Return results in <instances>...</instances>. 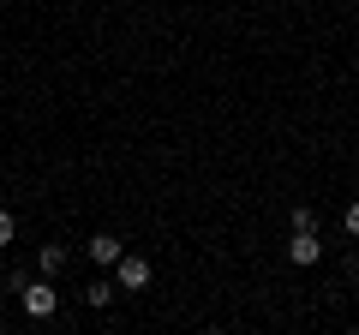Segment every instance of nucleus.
Listing matches in <instances>:
<instances>
[{"label":"nucleus","instance_id":"obj_7","mask_svg":"<svg viewBox=\"0 0 359 335\" xmlns=\"http://www.w3.org/2000/svg\"><path fill=\"white\" fill-rule=\"evenodd\" d=\"M13 233H18V216H13V210H0V245H13Z\"/></svg>","mask_w":359,"mask_h":335},{"label":"nucleus","instance_id":"obj_1","mask_svg":"<svg viewBox=\"0 0 359 335\" xmlns=\"http://www.w3.org/2000/svg\"><path fill=\"white\" fill-rule=\"evenodd\" d=\"M18 306H25V317L48 323L54 311H60V294H54V275H42V282H25V294H18Z\"/></svg>","mask_w":359,"mask_h":335},{"label":"nucleus","instance_id":"obj_6","mask_svg":"<svg viewBox=\"0 0 359 335\" xmlns=\"http://www.w3.org/2000/svg\"><path fill=\"white\" fill-rule=\"evenodd\" d=\"M114 294H120V282H90L84 287V306L90 311H108V306H114Z\"/></svg>","mask_w":359,"mask_h":335},{"label":"nucleus","instance_id":"obj_2","mask_svg":"<svg viewBox=\"0 0 359 335\" xmlns=\"http://www.w3.org/2000/svg\"><path fill=\"white\" fill-rule=\"evenodd\" d=\"M114 282H120V294H144V287H150V258H138V252H120Z\"/></svg>","mask_w":359,"mask_h":335},{"label":"nucleus","instance_id":"obj_8","mask_svg":"<svg viewBox=\"0 0 359 335\" xmlns=\"http://www.w3.org/2000/svg\"><path fill=\"white\" fill-rule=\"evenodd\" d=\"M341 228H347V233H353V240H359V198H353V204H347V216H341Z\"/></svg>","mask_w":359,"mask_h":335},{"label":"nucleus","instance_id":"obj_3","mask_svg":"<svg viewBox=\"0 0 359 335\" xmlns=\"http://www.w3.org/2000/svg\"><path fill=\"white\" fill-rule=\"evenodd\" d=\"M287 258H294L299 270L323 264V240H318V228H294V240H287Z\"/></svg>","mask_w":359,"mask_h":335},{"label":"nucleus","instance_id":"obj_5","mask_svg":"<svg viewBox=\"0 0 359 335\" xmlns=\"http://www.w3.org/2000/svg\"><path fill=\"white\" fill-rule=\"evenodd\" d=\"M66 258H72L66 245H36V270H42V275H60V270H66Z\"/></svg>","mask_w":359,"mask_h":335},{"label":"nucleus","instance_id":"obj_4","mask_svg":"<svg viewBox=\"0 0 359 335\" xmlns=\"http://www.w3.org/2000/svg\"><path fill=\"white\" fill-rule=\"evenodd\" d=\"M84 252H90V264H102V270H114V264H120V252H126V245H120L114 233H90V245H84Z\"/></svg>","mask_w":359,"mask_h":335}]
</instances>
